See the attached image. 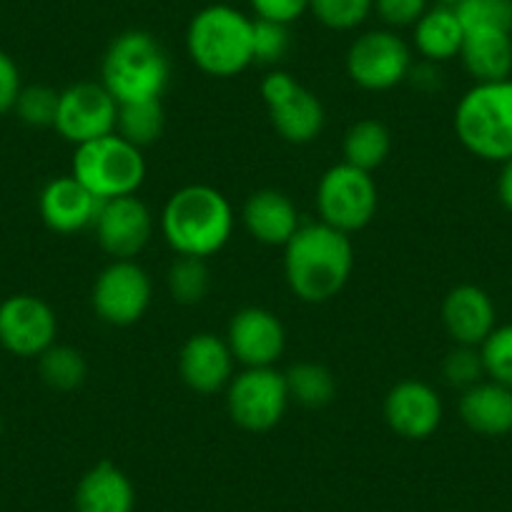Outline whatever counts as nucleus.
Segmentation results:
<instances>
[{"label": "nucleus", "instance_id": "26", "mask_svg": "<svg viewBox=\"0 0 512 512\" xmlns=\"http://www.w3.org/2000/svg\"><path fill=\"white\" fill-rule=\"evenodd\" d=\"M289 400L307 410H322L337 397V379L332 369L319 362H297L284 372Z\"/></svg>", "mask_w": 512, "mask_h": 512}, {"label": "nucleus", "instance_id": "20", "mask_svg": "<svg viewBox=\"0 0 512 512\" xmlns=\"http://www.w3.org/2000/svg\"><path fill=\"white\" fill-rule=\"evenodd\" d=\"M241 224L254 241L264 246H287L302 226L299 211L287 194L277 189H259L241 206Z\"/></svg>", "mask_w": 512, "mask_h": 512}, {"label": "nucleus", "instance_id": "36", "mask_svg": "<svg viewBox=\"0 0 512 512\" xmlns=\"http://www.w3.org/2000/svg\"><path fill=\"white\" fill-rule=\"evenodd\" d=\"M432 0H374V13L387 28H412L425 11L430 8Z\"/></svg>", "mask_w": 512, "mask_h": 512}, {"label": "nucleus", "instance_id": "13", "mask_svg": "<svg viewBox=\"0 0 512 512\" xmlns=\"http://www.w3.org/2000/svg\"><path fill=\"white\" fill-rule=\"evenodd\" d=\"M58 317L46 299L13 294L0 302V347L13 357L38 359L56 344Z\"/></svg>", "mask_w": 512, "mask_h": 512}, {"label": "nucleus", "instance_id": "11", "mask_svg": "<svg viewBox=\"0 0 512 512\" xmlns=\"http://www.w3.org/2000/svg\"><path fill=\"white\" fill-rule=\"evenodd\" d=\"M262 98L274 131L289 144H312L324 131L327 113L322 101L287 71H272L264 76Z\"/></svg>", "mask_w": 512, "mask_h": 512}, {"label": "nucleus", "instance_id": "9", "mask_svg": "<svg viewBox=\"0 0 512 512\" xmlns=\"http://www.w3.org/2000/svg\"><path fill=\"white\" fill-rule=\"evenodd\" d=\"M412 51L392 28H374L357 36L349 46L344 66L354 86L364 91H390L407 81L412 71Z\"/></svg>", "mask_w": 512, "mask_h": 512}, {"label": "nucleus", "instance_id": "1", "mask_svg": "<svg viewBox=\"0 0 512 512\" xmlns=\"http://www.w3.org/2000/svg\"><path fill=\"white\" fill-rule=\"evenodd\" d=\"M352 272V236L324 221L302 224L284 246V279L299 302H329L347 287Z\"/></svg>", "mask_w": 512, "mask_h": 512}, {"label": "nucleus", "instance_id": "22", "mask_svg": "<svg viewBox=\"0 0 512 512\" xmlns=\"http://www.w3.org/2000/svg\"><path fill=\"white\" fill-rule=\"evenodd\" d=\"M460 420L482 437H505L512 432V390L492 379H480L462 390Z\"/></svg>", "mask_w": 512, "mask_h": 512}, {"label": "nucleus", "instance_id": "40", "mask_svg": "<svg viewBox=\"0 0 512 512\" xmlns=\"http://www.w3.org/2000/svg\"><path fill=\"white\" fill-rule=\"evenodd\" d=\"M497 196H500L502 206L512 211V159L502 164L500 179H497Z\"/></svg>", "mask_w": 512, "mask_h": 512}, {"label": "nucleus", "instance_id": "42", "mask_svg": "<svg viewBox=\"0 0 512 512\" xmlns=\"http://www.w3.org/2000/svg\"><path fill=\"white\" fill-rule=\"evenodd\" d=\"M0 435H3V415H0Z\"/></svg>", "mask_w": 512, "mask_h": 512}, {"label": "nucleus", "instance_id": "15", "mask_svg": "<svg viewBox=\"0 0 512 512\" xmlns=\"http://www.w3.org/2000/svg\"><path fill=\"white\" fill-rule=\"evenodd\" d=\"M384 422L402 440L420 442L435 435L445 417L442 397L422 379H402L384 397Z\"/></svg>", "mask_w": 512, "mask_h": 512}, {"label": "nucleus", "instance_id": "23", "mask_svg": "<svg viewBox=\"0 0 512 512\" xmlns=\"http://www.w3.org/2000/svg\"><path fill=\"white\" fill-rule=\"evenodd\" d=\"M462 41H465V28H462L460 16L455 6H430L425 16L412 26V43L422 61L445 63L452 58H460Z\"/></svg>", "mask_w": 512, "mask_h": 512}, {"label": "nucleus", "instance_id": "25", "mask_svg": "<svg viewBox=\"0 0 512 512\" xmlns=\"http://www.w3.org/2000/svg\"><path fill=\"white\" fill-rule=\"evenodd\" d=\"M344 164L357 166V169L372 174L374 169L390 159L392 154V134L377 118H359L347 128L342 141Z\"/></svg>", "mask_w": 512, "mask_h": 512}, {"label": "nucleus", "instance_id": "12", "mask_svg": "<svg viewBox=\"0 0 512 512\" xmlns=\"http://www.w3.org/2000/svg\"><path fill=\"white\" fill-rule=\"evenodd\" d=\"M118 103L101 81H81L58 91L53 128L63 141L83 146L116 131Z\"/></svg>", "mask_w": 512, "mask_h": 512}, {"label": "nucleus", "instance_id": "3", "mask_svg": "<svg viewBox=\"0 0 512 512\" xmlns=\"http://www.w3.org/2000/svg\"><path fill=\"white\" fill-rule=\"evenodd\" d=\"M186 53L206 76H241L254 66V18L226 3L201 8L186 28Z\"/></svg>", "mask_w": 512, "mask_h": 512}, {"label": "nucleus", "instance_id": "35", "mask_svg": "<svg viewBox=\"0 0 512 512\" xmlns=\"http://www.w3.org/2000/svg\"><path fill=\"white\" fill-rule=\"evenodd\" d=\"M442 377L452 387H460L467 390L472 384L480 382L485 377V367H482L480 347H462L457 344L450 354L442 362Z\"/></svg>", "mask_w": 512, "mask_h": 512}, {"label": "nucleus", "instance_id": "5", "mask_svg": "<svg viewBox=\"0 0 512 512\" xmlns=\"http://www.w3.org/2000/svg\"><path fill=\"white\" fill-rule=\"evenodd\" d=\"M455 136L472 156L512 159V78L475 83L455 106Z\"/></svg>", "mask_w": 512, "mask_h": 512}, {"label": "nucleus", "instance_id": "41", "mask_svg": "<svg viewBox=\"0 0 512 512\" xmlns=\"http://www.w3.org/2000/svg\"><path fill=\"white\" fill-rule=\"evenodd\" d=\"M432 3H440V6H460L462 0H432Z\"/></svg>", "mask_w": 512, "mask_h": 512}, {"label": "nucleus", "instance_id": "30", "mask_svg": "<svg viewBox=\"0 0 512 512\" xmlns=\"http://www.w3.org/2000/svg\"><path fill=\"white\" fill-rule=\"evenodd\" d=\"M309 13L329 31H354L374 13V0H309Z\"/></svg>", "mask_w": 512, "mask_h": 512}, {"label": "nucleus", "instance_id": "29", "mask_svg": "<svg viewBox=\"0 0 512 512\" xmlns=\"http://www.w3.org/2000/svg\"><path fill=\"white\" fill-rule=\"evenodd\" d=\"M166 287H169L171 299L184 307L204 302L211 289V274L206 267V259L196 256H176L174 264L166 274Z\"/></svg>", "mask_w": 512, "mask_h": 512}, {"label": "nucleus", "instance_id": "2", "mask_svg": "<svg viewBox=\"0 0 512 512\" xmlns=\"http://www.w3.org/2000/svg\"><path fill=\"white\" fill-rule=\"evenodd\" d=\"M234 209L219 189L189 184L169 196L161 209V236L176 256L209 259L229 244L234 234Z\"/></svg>", "mask_w": 512, "mask_h": 512}, {"label": "nucleus", "instance_id": "24", "mask_svg": "<svg viewBox=\"0 0 512 512\" xmlns=\"http://www.w3.org/2000/svg\"><path fill=\"white\" fill-rule=\"evenodd\" d=\"M460 61L477 83L505 81L512 76V33L465 31Z\"/></svg>", "mask_w": 512, "mask_h": 512}, {"label": "nucleus", "instance_id": "37", "mask_svg": "<svg viewBox=\"0 0 512 512\" xmlns=\"http://www.w3.org/2000/svg\"><path fill=\"white\" fill-rule=\"evenodd\" d=\"M254 18L292 26L309 11V0H249Z\"/></svg>", "mask_w": 512, "mask_h": 512}, {"label": "nucleus", "instance_id": "32", "mask_svg": "<svg viewBox=\"0 0 512 512\" xmlns=\"http://www.w3.org/2000/svg\"><path fill=\"white\" fill-rule=\"evenodd\" d=\"M480 357L487 377L512 390V324L492 329L490 337L480 344Z\"/></svg>", "mask_w": 512, "mask_h": 512}, {"label": "nucleus", "instance_id": "31", "mask_svg": "<svg viewBox=\"0 0 512 512\" xmlns=\"http://www.w3.org/2000/svg\"><path fill=\"white\" fill-rule=\"evenodd\" d=\"M455 11L465 31L512 33V0H462Z\"/></svg>", "mask_w": 512, "mask_h": 512}, {"label": "nucleus", "instance_id": "27", "mask_svg": "<svg viewBox=\"0 0 512 512\" xmlns=\"http://www.w3.org/2000/svg\"><path fill=\"white\" fill-rule=\"evenodd\" d=\"M166 116L161 98L156 101H136V103H121L118 106L116 118V134L131 141L139 149L156 144L164 134Z\"/></svg>", "mask_w": 512, "mask_h": 512}, {"label": "nucleus", "instance_id": "7", "mask_svg": "<svg viewBox=\"0 0 512 512\" xmlns=\"http://www.w3.org/2000/svg\"><path fill=\"white\" fill-rule=\"evenodd\" d=\"M379 191L372 174L349 164H334L317 184L319 221L344 234H357L377 216Z\"/></svg>", "mask_w": 512, "mask_h": 512}, {"label": "nucleus", "instance_id": "33", "mask_svg": "<svg viewBox=\"0 0 512 512\" xmlns=\"http://www.w3.org/2000/svg\"><path fill=\"white\" fill-rule=\"evenodd\" d=\"M56 108H58L56 88L36 83V86H23L13 111H16V116L21 118L26 126L53 128V121H56Z\"/></svg>", "mask_w": 512, "mask_h": 512}, {"label": "nucleus", "instance_id": "8", "mask_svg": "<svg viewBox=\"0 0 512 512\" xmlns=\"http://www.w3.org/2000/svg\"><path fill=\"white\" fill-rule=\"evenodd\" d=\"M284 372L274 367H244L226 384V412L244 432H269L289 407Z\"/></svg>", "mask_w": 512, "mask_h": 512}, {"label": "nucleus", "instance_id": "6", "mask_svg": "<svg viewBox=\"0 0 512 512\" xmlns=\"http://www.w3.org/2000/svg\"><path fill=\"white\" fill-rule=\"evenodd\" d=\"M71 174L101 201L134 196L146 181L144 149L113 131L101 139L76 146Z\"/></svg>", "mask_w": 512, "mask_h": 512}, {"label": "nucleus", "instance_id": "10", "mask_svg": "<svg viewBox=\"0 0 512 512\" xmlns=\"http://www.w3.org/2000/svg\"><path fill=\"white\" fill-rule=\"evenodd\" d=\"M154 284L136 259H111L91 289L93 312L111 327H131L151 307Z\"/></svg>", "mask_w": 512, "mask_h": 512}, {"label": "nucleus", "instance_id": "17", "mask_svg": "<svg viewBox=\"0 0 512 512\" xmlns=\"http://www.w3.org/2000/svg\"><path fill=\"white\" fill-rule=\"evenodd\" d=\"M234 354L226 339L211 332H196L181 344L179 377L196 395H216L234 377Z\"/></svg>", "mask_w": 512, "mask_h": 512}, {"label": "nucleus", "instance_id": "14", "mask_svg": "<svg viewBox=\"0 0 512 512\" xmlns=\"http://www.w3.org/2000/svg\"><path fill=\"white\" fill-rule=\"evenodd\" d=\"M93 234L111 259H136L154 236V214L136 194L101 201Z\"/></svg>", "mask_w": 512, "mask_h": 512}, {"label": "nucleus", "instance_id": "34", "mask_svg": "<svg viewBox=\"0 0 512 512\" xmlns=\"http://www.w3.org/2000/svg\"><path fill=\"white\" fill-rule=\"evenodd\" d=\"M289 46H292L289 26L254 18V63L277 66L289 53Z\"/></svg>", "mask_w": 512, "mask_h": 512}, {"label": "nucleus", "instance_id": "16", "mask_svg": "<svg viewBox=\"0 0 512 512\" xmlns=\"http://www.w3.org/2000/svg\"><path fill=\"white\" fill-rule=\"evenodd\" d=\"M226 344L241 367H274L287 349V329L269 309L244 307L229 319Z\"/></svg>", "mask_w": 512, "mask_h": 512}, {"label": "nucleus", "instance_id": "21", "mask_svg": "<svg viewBox=\"0 0 512 512\" xmlns=\"http://www.w3.org/2000/svg\"><path fill=\"white\" fill-rule=\"evenodd\" d=\"M76 512H134L136 487L111 460H101L83 472L73 492Z\"/></svg>", "mask_w": 512, "mask_h": 512}, {"label": "nucleus", "instance_id": "39", "mask_svg": "<svg viewBox=\"0 0 512 512\" xmlns=\"http://www.w3.org/2000/svg\"><path fill=\"white\" fill-rule=\"evenodd\" d=\"M407 81L412 83L420 91H432V88L440 86V73H437V63L422 61V63H412V71L407 76Z\"/></svg>", "mask_w": 512, "mask_h": 512}, {"label": "nucleus", "instance_id": "4", "mask_svg": "<svg viewBox=\"0 0 512 512\" xmlns=\"http://www.w3.org/2000/svg\"><path fill=\"white\" fill-rule=\"evenodd\" d=\"M171 81V61L159 38L146 31H123L108 43L101 83L116 103L156 101Z\"/></svg>", "mask_w": 512, "mask_h": 512}, {"label": "nucleus", "instance_id": "38", "mask_svg": "<svg viewBox=\"0 0 512 512\" xmlns=\"http://www.w3.org/2000/svg\"><path fill=\"white\" fill-rule=\"evenodd\" d=\"M21 91V68H18V63L6 51H0V116H6V113H11L16 108Z\"/></svg>", "mask_w": 512, "mask_h": 512}, {"label": "nucleus", "instance_id": "28", "mask_svg": "<svg viewBox=\"0 0 512 512\" xmlns=\"http://www.w3.org/2000/svg\"><path fill=\"white\" fill-rule=\"evenodd\" d=\"M38 374L56 392L78 390L88 377V362L76 347L53 344L38 357Z\"/></svg>", "mask_w": 512, "mask_h": 512}, {"label": "nucleus", "instance_id": "18", "mask_svg": "<svg viewBox=\"0 0 512 512\" xmlns=\"http://www.w3.org/2000/svg\"><path fill=\"white\" fill-rule=\"evenodd\" d=\"M101 199L91 194L73 174L48 181L38 196V214L56 234H78L93 229Z\"/></svg>", "mask_w": 512, "mask_h": 512}, {"label": "nucleus", "instance_id": "19", "mask_svg": "<svg viewBox=\"0 0 512 512\" xmlns=\"http://www.w3.org/2000/svg\"><path fill=\"white\" fill-rule=\"evenodd\" d=\"M442 327L450 339L462 347H480L497 327V312L492 297L475 284H460L450 289L442 302Z\"/></svg>", "mask_w": 512, "mask_h": 512}]
</instances>
